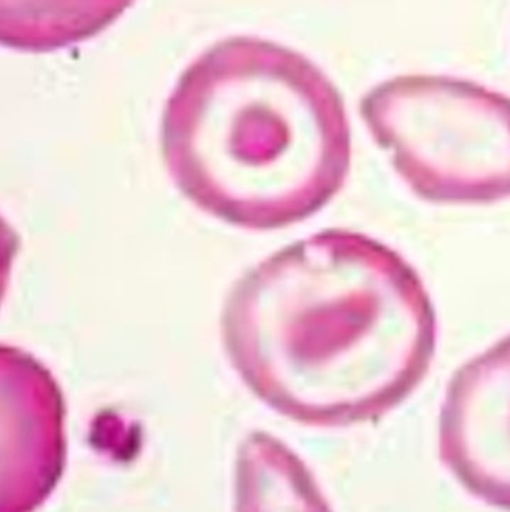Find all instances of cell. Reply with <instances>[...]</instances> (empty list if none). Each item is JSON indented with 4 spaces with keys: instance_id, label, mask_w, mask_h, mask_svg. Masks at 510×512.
Instances as JSON below:
<instances>
[{
    "instance_id": "1",
    "label": "cell",
    "mask_w": 510,
    "mask_h": 512,
    "mask_svg": "<svg viewBox=\"0 0 510 512\" xmlns=\"http://www.w3.org/2000/svg\"><path fill=\"white\" fill-rule=\"evenodd\" d=\"M220 331L255 393L325 426L397 408L428 373L439 335L415 267L347 230L302 238L247 271L223 304Z\"/></svg>"
},
{
    "instance_id": "2",
    "label": "cell",
    "mask_w": 510,
    "mask_h": 512,
    "mask_svg": "<svg viewBox=\"0 0 510 512\" xmlns=\"http://www.w3.org/2000/svg\"><path fill=\"white\" fill-rule=\"evenodd\" d=\"M160 144L184 197L252 231L320 212L352 163L349 116L327 74L252 36L215 43L183 72L162 116Z\"/></svg>"
},
{
    "instance_id": "3",
    "label": "cell",
    "mask_w": 510,
    "mask_h": 512,
    "mask_svg": "<svg viewBox=\"0 0 510 512\" xmlns=\"http://www.w3.org/2000/svg\"><path fill=\"white\" fill-rule=\"evenodd\" d=\"M361 117L409 189L436 204L510 198V97L446 75L373 87Z\"/></svg>"
},
{
    "instance_id": "4",
    "label": "cell",
    "mask_w": 510,
    "mask_h": 512,
    "mask_svg": "<svg viewBox=\"0 0 510 512\" xmlns=\"http://www.w3.org/2000/svg\"><path fill=\"white\" fill-rule=\"evenodd\" d=\"M439 450L472 494L510 511V334L451 379L440 409Z\"/></svg>"
},
{
    "instance_id": "5",
    "label": "cell",
    "mask_w": 510,
    "mask_h": 512,
    "mask_svg": "<svg viewBox=\"0 0 510 512\" xmlns=\"http://www.w3.org/2000/svg\"><path fill=\"white\" fill-rule=\"evenodd\" d=\"M134 0H0L5 47L47 53L90 39L125 14Z\"/></svg>"
}]
</instances>
